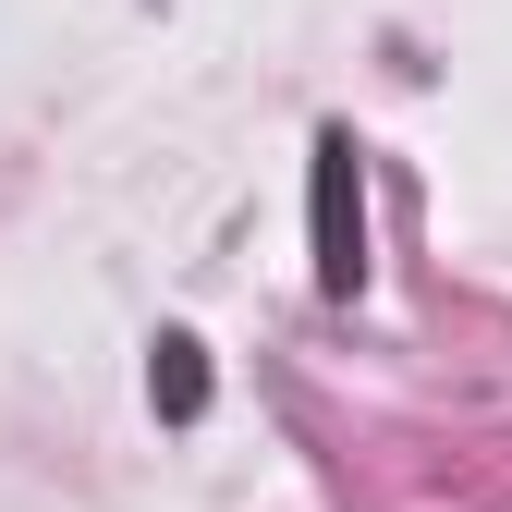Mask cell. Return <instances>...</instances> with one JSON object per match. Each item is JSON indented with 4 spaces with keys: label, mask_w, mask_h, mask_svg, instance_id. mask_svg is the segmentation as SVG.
<instances>
[{
    "label": "cell",
    "mask_w": 512,
    "mask_h": 512,
    "mask_svg": "<svg viewBox=\"0 0 512 512\" xmlns=\"http://www.w3.org/2000/svg\"><path fill=\"white\" fill-rule=\"evenodd\" d=\"M147 403H159L171 427L208 415V342H196V330H159V354H147Z\"/></svg>",
    "instance_id": "obj_2"
},
{
    "label": "cell",
    "mask_w": 512,
    "mask_h": 512,
    "mask_svg": "<svg viewBox=\"0 0 512 512\" xmlns=\"http://www.w3.org/2000/svg\"><path fill=\"white\" fill-rule=\"evenodd\" d=\"M317 293L330 305H354L366 293V147L342 135H317Z\"/></svg>",
    "instance_id": "obj_1"
}]
</instances>
